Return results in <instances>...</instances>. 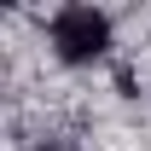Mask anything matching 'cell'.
Wrapping results in <instances>:
<instances>
[{"label": "cell", "mask_w": 151, "mask_h": 151, "mask_svg": "<svg viewBox=\"0 0 151 151\" xmlns=\"http://www.w3.org/2000/svg\"><path fill=\"white\" fill-rule=\"evenodd\" d=\"M47 35H52V52L64 64H93V58L111 52V18L93 6H64Z\"/></svg>", "instance_id": "6da1fadb"}, {"label": "cell", "mask_w": 151, "mask_h": 151, "mask_svg": "<svg viewBox=\"0 0 151 151\" xmlns=\"http://www.w3.org/2000/svg\"><path fill=\"white\" fill-rule=\"evenodd\" d=\"M29 151H64V145H29Z\"/></svg>", "instance_id": "7a4b0ae2"}]
</instances>
